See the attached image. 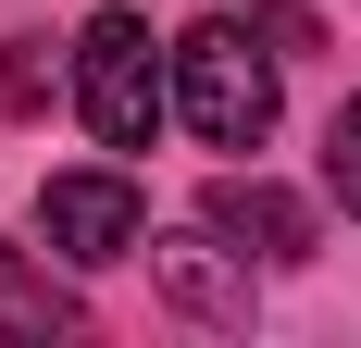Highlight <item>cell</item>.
Listing matches in <instances>:
<instances>
[{"label": "cell", "mask_w": 361, "mask_h": 348, "mask_svg": "<svg viewBox=\"0 0 361 348\" xmlns=\"http://www.w3.org/2000/svg\"><path fill=\"white\" fill-rule=\"evenodd\" d=\"M175 112L212 149H262L274 137V63L250 50V13H212V25L175 37Z\"/></svg>", "instance_id": "obj_1"}, {"label": "cell", "mask_w": 361, "mask_h": 348, "mask_svg": "<svg viewBox=\"0 0 361 348\" xmlns=\"http://www.w3.org/2000/svg\"><path fill=\"white\" fill-rule=\"evenodd\" d=\"M75 112H87L100 149H149V125L175 112V63L149 50L137 13H87V37H75Z\"/></svg>", "instance_id": "obj_2"}, {"label": "cell", "mask_w": 361, "mask_h": 348, "mask_svg": "<svg viewBox=\"0 0 361 348\" xmlns=\"http://www.w3.org/2000/svg\"><path fill=\"white\" fill-rule=\"evenodd\" d=\"M37 237L63 249V261H87V274H100V261H137L149 249V211H137V187H125V174H50V187H37Z\"/></svg>", "instance_id": "obj_3"}, {"label": "cell", "mask_w": 361, "mask_h": 348, "mask_svg": "<svg viewBox=\"0 0 361 348\" xmlns=\"http://www.w3.org/2000/svg\"><path fill=\"white\" fill-rule=\"evenodd\" d=\"M149 286L187 323H250V249H224V224L200 211L187 237H149Z\"/></svg>", "instance_id": "obj_4"}, {"label": "cell", "mask_w": 361, "mask_h": 348, "mask_svg": "<svg viewBox=\"0 0 361 348\" xmlns=\"http://www.w3.org/2000/svg\"><path fill=\"white\" fill-rule=\"evenodd\" d=\"M212 224L250 237L262 261H312V199H287L274 174H224V187H212Z\"/></svg>", "instance_id": "obj_5"}, {"label": "cell", "mask_w": 361, "mask_h": 348, "mask_svg": "<svg viewBox=\"0 0 361 348\" xmlns=\"http://www.w3.org/2000/svg\"><path fill=\"white\" fill-rule=\"evenodd\" d=\"M324 187H336V211L361 224V100H336V125H324Z\"/></svg>", "instance_id": "obj_6"}, {"label": "cell", "mask_w": 361, "mask_h": 348, "mask_svg": "<svg viewBox=\"0 0 361 348\" xmlns=\"http://www.w3.org/2000/svg\"><path fill=\"white\" fill-rule=\"evenodd\" d=\"M63 323H75V299H63V286H25V274L0 286V336H63Z\"/></svg>", "instance_id": "obj_7"}, {"label": "cell", "mask_w": 361, "mask_h": 348, "mask_svg": "<svg viewBox=\"0 0 361 348\" xmlns=\"http://www.w3.org/2000/svg\"><path fill=\"white\" fill-rule=\"evenodd\" d=\"M250 25L274 37V50H312V37H324V25H312V13H299V0H250Z\"/></svg>", "instance_id": "obj_8"}, {"label": "cell", "mask_w": 361, "mask_h": 348, "mask_svg": "<svg viewBox=\"0 0 361 348\" xmlns=\"http://www.w3.org/2000/svg\"><path fill=\"white\" fill-rule=\"evenodd\" d=\"M0 286H13V249H0Z\"/></svg>", "instance_id": "obj_9"}]
</instances>
